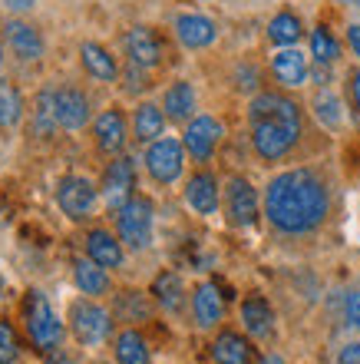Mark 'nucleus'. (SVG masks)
<instances>
[{"instance_id": "23", "label": "nucleus", "mask_w": 360, "mask_h": 364, "mask_svg": "<svg viewBox=\"0 0 360 364\" xmlns=\"http://www.w3.org/2000/svg\"><path fill=\"white\" fill-rule=\"evenodd\" d=\"M212 358L215 364H251L255 351L248 345V338H241L238 331H222L212 341Z\"/></svg>"}, {"instance_id": "11", "label": "nucleus", "mask_w": 360, "mask_h": 364, "mask_svg": "<svg viewBox=\"0 0 360 364\" xmlns=\"http://www.w3.org/2000/svg\"><path fill=\"white\" fill-rule=\"evenodd\" d=\"M4 37H7V47L10 53L23 63H33V60L43 57V37H40V30L30 23V20H7L4 23Z\"/></svg>"}, {"instance_id": "25", "label": "nucleus", "mask_w": 360, "mask_h": 364, "mask_svg": "<svg viewBox=\"0 0 360 364\" xmlns=\"http://www.w3.org/2000/svg\"><path fill=\"white\" fill-rule=\"evenodd\" d=\"M162 109H165V116H169V119L185 123V119L195 113V90H192V83L175 80V83L165 90V96H162Z\"/></svg>"}, {"instance_id": "3", "label": "nucleus", "mask_w": 360, "mask_h": 364, "mask_svg": "<svg viewBox=\"0 0 360 364\" xmlns=\"http://www.w3.org/2000/svg\"><path fill=\"white\" fill-rule=\"evenodd\" d=\"M20 318H23V335L33 345L37 355H57L63 348V321L47 301L40 288H27L20 301Z\"/></svg>"}, {"instance_id": "5", "label": "nucleus", "mask_w": 360, "mask_h": 364, "mask_svg": "<svg viewBox=\"0 0 360 364\" xmlns=\"http://www.w3.org/2000/svg\"><path fill=\"white\" fill-rule=\"evenodd\" d=\"M70 331L83 348H99L113 335V315L93 298H80L70 305Z\"/></svg>"}, {"instance_id": "22", "label": "nucleus", "mask_w": 360, "mask_h": 364, "mask_svg": "<svg viewBox=\"0 0 360 364\" xmlns=\"http://www.w3.org/2000/svg\"><path fill=\"white\" fill-rule=\"evenodd\" d=\"M241 325H245L248 335L268 338L275 331V311L261 295H251L241 301Z\"/></svg>"}, {"instance_id": "20", "label": "nucleus", "mask_w": 360, "mask_h": 364, "mask_svg": "<svg viewBox=\"0 0 360 364\" xmlns=\"http://www.w3.org/2000/svg\"><path fill=\"white\" fill-rule=\"evenodd\" d=\"M73 282H76V288H80L86 298H99V295H106V291L113 288L109 272H106L103 265H96L89 255L73 262Z\"/></svg>"}, {"instance_id": "21", "label": "nucleus", "mask_w": 360, "mask_h": 364, "mask_svg": "<svg viewBox=\"0 0 360 364\" xmlns=\"http://www.w3.org/2000/svg\"><path fill=\"white\" fill-rule=\"evenodd\" d=\"M60 126V116H57V90L47 87L40 90L37 100H33V109H30V129L40 136V139H47V136L57 133Z\"/></svg>"}, {"instance_id": "38", "label": "nucleus", "mask_w": 360, "mask_h": 364, "mask_svg": "<svg viewBox=\"0 0 360 364\" xmlns=\"http://www.w3.org/2000/svg\"><path fill=\"white\" fill-rule=\"evenodd\" d=\"M347 40H351L354 57H360V23H351V27H347Z\"/></svg>"}, {"instance_id": "13", "label": "nucleus", "mask_w": 360, "mask_h": 364, "mask_svg": "<svg viewBox=\"0 0 360 364\" xmlns=\"http://www.w3.org/2000/svg\"><path fill=\"white\" fill-rule=\"evenodd\" d=\"M123 47H126L129 63H136V67L152 70V67H159V63H162V40L156 37V30H149V27L126 30Z\"/></svg>"}, {"instance_id": "32", "label": "nucleus", "mask_w": 360, "mask_h": 364, "mask_svg": "<svg viewBox=\"0 0 360 364\" xmlns=\"http://www.w3.org/2000/svg\"><path fill=\"white\" fill-rule=\"evenodd\" d=\"M116 315L123 318V321H143L146 315H149V305H146V298L139 295V291H123L119 295V308H116Z\"/></svg>"}, {"instance_id": "30", "label": "nucleus", "mask_w": 360, "mask_h": 364, "mask_svg": "<svg viewBox=\"0 0 360 364\" xmlns=\"http://www.w3.org/2000/svg\"><path fill=\"white\" fill-rule=\"evenodd\" d=\"M23 119V96L13 83H0V129L7 133Z\"/></svg>"}, {"instance_id": "42", "label": "nucleus", "mask_w": 360, "mask_h": 364, "mask_svg": "<svg viewBox=\"0 0 360 364\" xmlns=\"http://www.w3.org/2000/svg\"><path fill=\"white\" fill-rule=\"evenodd\" d=\"M4 288H7V278L0 275V295H4Z\"/></svg>"}, {"instance_id": "41", "label": "nucleus", "mask_w": 360, "mask_h": 364, "mask_svg": "<svg viewBox=\"0 0 360 364\" xmlns=\"http://www.w3.org/2000/svg\"><path fill=\"white\" fill-rule=\"evenodd\" d=\"M261 364H285V358H278V355H265V358H261Z\"/></svg>"}, {"instance_id": "26", "label": "nucleus", "mask_w": 360, "mask_h": 364, "mask_svg": "<svg viewBox=\"0 0 360 364\" xmlns=\"http://www.w3.org/2000/svg\"><path fill=\"white\" fill-rule=\"evenodd\" d=\"M133 129L139 143H156L165 133V109L156 103H139L133 116Z\"/></svg>"}, {"instance_id": "39", "label": "nucleus", "mask_w": 360, "mask_h": 364, "mask_svg": "<svg viewBox=\"0 0 360 364\" xmlns=\"http://www.w3.org/2000/svg\"><path fill=\"white\" fill-rule=\"evenodd\" d=\"M354 100H357V106H360V70L354 73Z\"/></svg>"}, {"instance_id": "35", "label": "nucleus", "mask_w": 360, "mask_h": 364, "mask_svg": "<svg viewBox=\"0 0 360 364\" xmlns=\"http://www.w3.org/2000/svg\"><path fill=\"white\" fill-rule=\"evenodd\" d=\"M344 318H347V325L360 328V288L357 291H351L347 301H344Z\"/></svg>"}, {"instance_id": "10", "label": "nucleus", "mask_w": 360, "mask_h": 364, "mask_svg": "<svg viewBox=\"0 0 360 364\" xmlns=\"http://www.w3.org/2000/svg\"><path fill=\"white\" fill-rule=\"evenodd\" d=\"M225 209H228L231 225L248 229V225H255V222H258V192H255V186H251L245 176H235V179L228 182Z\"/></svg>"}, {"instance_id": "12", "label": "nucleus", "mask_w": 360, "mask_h": 364, "mask_svg": "<svg viewBox=\"0 0 360 364\" xmlns=\"http://www.w3.org/2000/svg\"><path fill=\"white\" fill-rule=\"evenodd\" d=\"M93 139H96V149L106 156H119L126 149V116L116 106L103 109L93 119Z\"/></svg>"}, {"instance_id": "16", "label": "nucleus", "mask_w": 360, "mask_h": 364, "mask_svg": "<svg viewBox=\"0 0 360 364\" xmlns=\"http://www.w3.org/2000/svg\"><path fill=\"white\" fill-rule=\"evenodd\" d=\"M175 37L182 40V47L189 50H202V47H212L218 40V23L205 14H182L175 20Z\"/></svg>"}, {"instance_id": "24", "label": "nucleus", "mask_w": 360, "mask_h": 364, "mask_svg": "<svg viewBox=\"0 0 360 364\" xmlns=\"http://www.w3.org/2000/svg\"><path fill=\"white\" fill-rule=\"evenodd\" d=\"M80 60H83L86 73L93 80H103V83H113L116 77H119V67H116L113 53L106 47H99V43H83L80 47Z\"/></svg>"}, {"instance_id": "7", "label": "nucleus", "mask_w": 360, "mask_h": 364, "mask_svg": "<svg viewBox=\"0 0 360 364\" xmlns=\"http://www.w3.org/2000/svg\"><path fill=\"white\" fill-rule=\"evenodd\" d=\"M146 169H149V176L156 182L172 186L185 169V146L179 139H172V136H159L146 149Z\"/></svg>"}, {"instance_id": "31", "label": "nucleus", "mask_w": 360, "mask_h": 364, "mask_svg": "<svg viewBox=\"0 0 360 364\" xmlns=\"http://www.w3.org/2000/svg\"><path fill=\"white\" fill-rule=\"evenodd\" d=\"M311 53L321 67H327V63H334V60L341 57V43L334 40V33L327 27H317V30H311Z\"/></svg>"}, {"instance_id": "18", "label": "nucleus", "mask_w": 360, "mask_h": 364, "mask_svg": "<svg viewBox=\"0 0 360 364\" xmlns=\"http://www.w3.org/2000/svg\"><path fill=\"white\" fill-rule=\"evenodd\" d=\"M185 202L199 215H215L218 212V179L212 173H195L185 182Z\"/></svg>"}, {"instance_id": "15", "label": "nucleus", "mask_w": 360, "mask_h": 364, "mask_svg": "<svg viewBox=\"0 0 360 364\" xmlns=\"http://www.w3.org/2000/svg\"><path fill=\"white\" fill-rule=\"evenodd\" d=\"M225 315V295H222V288L215 282H202L195 288V295H192V318H195V325L199 328H215Z\"/></svg>"}, {"instance_id": "8", "label": "nucleus", "mask_w": 360, "mask_h": 364, "mask_svg": "<svg viewBox=\"0 0 360 364\" xmlns=\"http://www.w3.org/2000/svg\"><path fill=\"white\" fill-rule=\"evenodd\" d=\"M99 192H103L106 209H113V212L123 209L126 202L136 196V163L133 159L119 156V159H113V163L106 166Z\"/></svg>"}, {"instance_id": "29", "label": "nucleus", "mask_w": 360, "mask_h": 364, "mask_svg": "<svg viewBox=\"0 0 360 364\" xmlns=\"http://www.w3.org/2000/svg\"><path fill=\"white\" fill-rule=\"evenodd\" d=\"M301 30H304L301 17L291 14V10H281V14H275L271 23H268V40L278 43V47H294V43L301 40Z\"/></svg>"}, {"instance_id": "28", "label": "nucleus", "mask_w": 360, "mask_h": 364, "mask_svg": "<svg viewBox=\"0 0 360 364\" xmlns=\"http://www.w3.org/2000/svg\"><path fill=\"white\" fill-rule=\"evenodd\" d=\"M152 298L159 301L165 311H179L182 301H185V288H182V278L175 272H162L152 282Z\"/></svg>"}, {"instance_id": "37", "label": "nucleus", "mask_w": 360, "mask_h": 364, "mask_svg": "<svg viewBox=\"0 0 360 364\" xmlns=\"http://www.w3.org/2000/svg\"><path fill=\"white\" fill-rule=\"evenodd\" d=\"M33 4L37 0H4V7L13 10V14H27V10H33Z\"/></svg>"}, {"instance_id": "14", "label": "nucleus", "mask_w": 360, "mask_h": 364, "mask_svg": "<svg viewBox=\"0 0 360 364\" xmlns=\"http://www.w3.org/2000/svg\"><path fill=\"white\" fill-rule=\"evenodd\" d=\"M57 116L60 126L70 133H80L89 123V96L80 87H60L57 90Z\"/></svg>"}, {"instance_id": "27", "label": "nucleus", "mask_w": 360, "mask_h": 364, "mask_svg": "<svg viewBox=\"0 0 360 364\" xmlns=\"http://www.w3.org/2000/svg\"><path fill=\"white\" fill-rule=\"evenodd\" d=\"M116 364H149V341L136 328H126L116 335Z\"/></svg>"}, {"instance_id": "17", "label": "nucleus", "mask_w": 360, "mask_h": 364, "mask_svg": "<svg viewBox=\"0 0 360 364\" xmlns=\"http://www.w3.org/2000/svg\"><path fill=\"white\" fill-rule=\"evenodd\" d=\"M83 245H86V255L96 265H103V269H119L123 265V242L109 229H89Z\"/></svg>"}, {"instance_id": "33", "label": "nucleus", "mask_w": 360, "mask_h": 364, "mask_svg": "<svg viewBox=\"0 0 360 364\" xmlns=\"http://www.w3.org/2000/svg\"><path fill=\"white\" fill-rule=\"evenodd\" d=\"M20 358V338L7 318H0V364H13Z\"/></svg>"}, {"instance_id": "1", "label": "nucleus", "mask_w": 360, "mask_h": 364, "mask_svg": "<svg viewBox=\"0 0 360 364\" xmlns=\"http://www.w3.org/2000/svg\"><path fill=\"white\" fill-rule=\"evenodd\" d=\"M331 192L314 169H288L265 189V215L285 235H307L327 219Z\"/></svg>"}, {"instance_id": "19", "label": "nucleus", "mask_w": 360, "mask_h": 364, "mask_svg": "<svg viewBox=\"0 0 360 364\" xmlns=\"http://www.w3.org/2000/svg\"><path fill=\"white\" fill-rule=\"evenodd\" d=\"M271 73H275V80L281 87H288V90L301 87L304 80H307V57L294 47L278 50L275 57H271Z\"/></svg>"}, {"instance_id": "40", "label": "nucleus", "mask_w": 360, "mask_h": 364, "mask_svg": "<svg viewBox=\"0 0 360 364\" xmlns=\"http://www.w3.org/2000/svg\"><path fill=\"white\" fill-rule=\"evenodd\" d=\"M50 364H70V361H67V355H63V351H57V355H50Z\"/></svg>"}, {"instance_id": "34", "label": "nucleus", "mask_w": 360, "mask_h": 364, "mask_svg": "<svg viewBox=\"0 0 360 364\" xmlns=\"http://www.w3.org/2000/svg\"><path fill=\"white\" fill-rule=\"evenodd\" d=\"M314 113H317V119L327 126H337L341 123V100L334 93H317V100H314Z\"/></svg>"}, {"instance_id": "43", "label": "nucleus", "mask_w": 360, "mask_h": 364, "mask_svg": "<svg viewBox=\"0 0 360 364\" xmlns=\"http://www.w3.org/2000/svg\"><path fill=\"white\" fill-rule=\"evenodd\" d=\"M0 63H4V43H0Z\"/></svg>"}, {"instance_id": "9", "label": "nucleus", "mask_w": 360, "mask_h": 364, "mask_svg": "<svg viewBox=\"0 0 360 364\" xmlns=\"http://www.w3.org/2000/svg\"><path fill=\"white\" fill-rule=\"evenodd\" d=\"M222 136H225V126L218 123L215 116H195V119H189V126H185L182 146L189 149V156L195 163H209L212 156H215L218 143H222Z\"/></svg>"}, {"instance_id": "2", "label": "nucleus", "mask_w": 360, "mask_h": 364, "mask_svg": "<svg viewBox=\"0 0 360 364\" xmlns=\"http://www.w3.org/2000/svg\"><path fill=\"white\" fill-rule=\"evenodd\" d=\"M251 119V146L265 163H278L301 139V106L281 93H258L248 106Z\"/></svg>"}, {"instance_id": "36", "label": "nucleus", "mask_w": 360, "mask_h": 364, "mask_svg": "<svg viewBox=\"0 0 360 364\" xmlns=\"http://www.w3.org/2000/svg\"><path fill=\"white\" fill-rule=\"evenodd\" d=\"M337 364H360V341H351V345H344L341 355H337Z\"/></svg>"}, {"instance_id": "6", "label": "nucleus", "mask_w": 360, "mask_h": 364, "mask_svg": "<svg viewBox=\"0 0 360 364\" xmlns=\"http://www.w3.org/2000/svg\"><path fill=\"white\" fill-rule=\"evenodd\" d=\"M96 202H99V189L86 176H63L57 186V205L60 212L73 222H83L93 215Z\"/></svg>"}, {"instance_id": "4", "label": "nucleus", "mask_w": 360, "mask_h": 364, "mask_svg": "<svg viewBox=\"0 0 360 364\" xmlns=\"http://www.w3.org/2000/svg\"><path fill=\"white\" fill-rule=\"evenodd\" d=\"M152 225H156V209L146 196H133L123 209L116 212V232L126 249L143 252L152 245Z\"/></svg>"}]
</instances>
